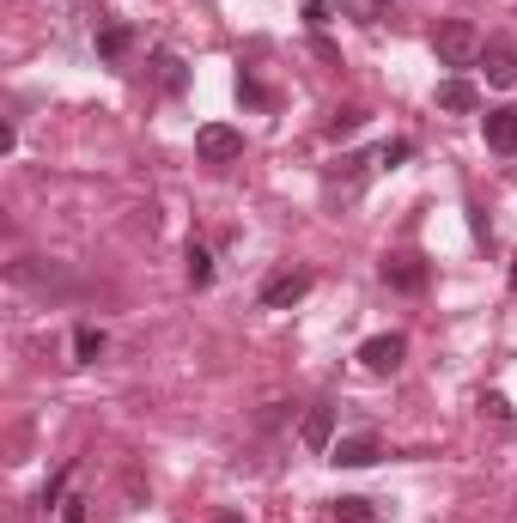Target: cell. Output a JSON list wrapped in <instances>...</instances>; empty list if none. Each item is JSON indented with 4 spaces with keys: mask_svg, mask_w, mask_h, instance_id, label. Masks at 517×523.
<instances>
[{
    "mask_svg": "<svg viewBox=\"0 0 517 523\" xmlns=\"http://www.w3.org/2000/svg\"><path fill=\"white\" fill-rule=\"evenodd\" d=\"M432 55L445 61V67H469V61H481V37H475V25L469 19H445L432 31Z\"/></svg>",
    "mask_w": 517,
    "mask_h": 523,
    "instance_id": "6da1fadb",
    "label": "cell"
},
{
    "mask_svg": "<svg viewBox=\"0 0 517 523\" xmlns=\"http://www.w3.org/2000/svg\"><path fill=\"white\" fill-rule=\"evenodd\" d=\"M195 153L207 165H232V159H244V134L226 122H207V128H195Z\"/></svg>",
    "mask_w": 517,
    "mask_h": 523,
    "instance_id": "7a4b0ae2",
    "label": "cell"
},
{
    "mask_svg": "<svg viewBox=\"0 0 517 523\" xmlns=\"http://www.w3.org/2000/svg\"><path fill=\"white\" fill-rule=\"evenodd\" d=\"M402 359H408V341H402V335H372V341L359 347V365L372 371V378H390Z\"/></svg>",
    "mask_w": 517,
    "mask_h": 523,
    "instance_id": "3957f363",
    "label": "cell"
},
{
    "mask_svg": "<svg viewBox=\"0 0 517 523\" xmlns=\"http://www.w3.org/2000/svg\"><path fill=\"white\" fill-rule=\"evenodd\" d=\"M378 457H384V444H378V432H353V438L329 444V463H341V469H372Z\"/></svg>",
    "mask_w": 517,
    "mask_h": 523,
    "instance_id": "277c9868",
    "label": "cell"
},
{
    "mask_svg": "<svg viewBox=\"0 0 517 523\" xmlns=\"http://www.w3.org/2000/svg\"><path fill=\"white\" fill-rule=\"evenodd\" d=\"M481 67L493 86H517V43L511 37H487L481 43Z\"/></svg>",
    "mask_w": 517,
    "mask_h": 523,
    "instance_id": "5b68a950",
    "label": "cell"
},
{
    "mask_svg": "<svg viewBox=\"0 0 517 523\" xmlns=\"http://www.w3.org/2000/svg\"><path fill=\"white\" fill-rule=\"evenodd\" d=\"M305 292H311V274H305V268H286V274H274V280L262 286V305H268V311H286V305H299Z\"/></svg>",
    "mask_w": 517,
    "mask_h": 523,
    "instance_id": "8992f818",
    "label": "cell"
},
{
    "mask_svg": "<svg viewBox=\"0 0 517 523\" xmlns=\"http://www.w3.org/2000/svg\"><path fill=\"white\" fill-rule=\"evenodd\" d=\"M384 280H390L396 292H420V286H426V262H420V256H384Z\"/></svg>",
    "mask_w": 517,
    "mask_h": 523,
    "instance_id": "52a82bcc",
    "label": "cell"
},
{
    "mask_svg": "<svg viewBox=\"0 0 517 523\" xmlns=\"http://www.w3.org/2000/svg\"><path fill=\"white\" fill-rule=\"evenodd\" d=\"M299 438H305V451H329V438H335V408H329V402H317V408L305 414Z\"/></svg>",
    "mask_w": 517,
    "mask_h": 523,
    "instance_id": "ba28073f",
    "label": "cell"
},
{
    "mask_svg": "<svg viewBox=\"0 0 517 523\" xmlns=\"http://www.w3.org/2000/svg\"><path fill=\"white\" fill-rule=\"evenodd\" d=\"M481 128H487V146H493V153H517V110H487Z\"/></svg>",
    "mask_w": 517,
    "mask_h": 523,
    "instance_id": "9c48e42d",
    "label": "cell"
},
{
    "mask_svg": "<svg viewBox=\"0 0 517 523\" xmlns=\"http://www.w3.org/2000/svg\"><path fill=\"white\" fill-rule=\"evenodd\" d=\"M438 104H445V110H457V116H469L481 98H475V86H469V80H445V86H438Z\"/></svg>",
    "mask_w": 517,
    "mask_h": 523,
    "instance_id": "30bf717a",
    "label": "cell"
},
{
    "mask_svg": "<svg viewBox=\"0 0 517 523\" xmlns=\"http://www.w3.org/2000/svg\"><path fill=\"white\" fill-rule=\"evenodd\" d=\"M128 49H134V31H128V25H104V31H98V55H104V61H122Z\"/></svg>",
    "mask_w": 517,
    "mask_h": 523,
    "instance_id": "8fae6325",
    "label": "cell"
},
{
    "mask_svg": "<svg viewBox=\"0 0 517 523\" xmlns=\"http://www.w3.org/2000/svg\"><path fill=\"white\" fill-rule=\"evenodd\" d=\"M98 353H104V329L80 323V329H73V359H80V365H98Z\"/></svg>",
    "mask_w": 517,
    "mask_h": 523,
    "instance_id": "7c38bea8",
    "label": "cell"
},
{
    "mask_svg": "<svg viewBox=\"0 0 517 523\" xmlns=\"http://www.w3.org/2000/svg\"><path fill=\"white\" fill-rule=\"evenodd\" d=\"M359 122H365V110H359V104H347V110H335V116H329V134L341 140V134H353Z\"/></svg>",
    "mask_w": 517,
    "mask_h": 523,
    "instance_id": "4fadbf2b",
    "label": "cell"
},
{
    "mask_svg": "<svg viewBox=\"0 0 517 523\" xmlns=\"http://www.w3.org/2000/svg\"><path fill=\"white\" fill-rule=\"evenodd\" d=\"M207 280H213V256L195 244V250H189V286H207Z\"/></svg>",
    "mask_w": 517,
    "mask_h": 523,
    "instance_id": "5bb4252c",
    "label": "cell"
},
{
    "mask_svg": "<svg viewBox=\"0 0 517 523\" xmlns=\"http://www.w3.org/2000/svg\"><path fill=\"white\" fill-rule=\"evenodd\" d=\"M159 80H165V92H183V61L177 55H159Z\"/></svg>",
    "mask_w": 517,
    "mask_h": 523,
    "instance_id": "9a60e30c",
    "label": "cell"
},
{
    "mask_svg": "<svg viewBox=\"0 0 517 523\" xmlns=\"http://www.w3.org/2000/svg\"><path fill=\"white\" fill-rule=\"evenodd\" d=\"M335 517H341V523H372V505H365V499H341Z\"/></svg>",
    "mask_w": 517,
    "mask_h": 523,
    "instance_id": "2e32d148",
    "label": "cell"
},
{
    "mask_svg": "<svg viewBox=\"0 0 517 523\" xmlns=\"http://www.w3.org/2000/svg\"><path fill=\"white\" fill-rule=\"evenodd\" d=\"M408 153H414V146H408V140H390V146H384V153H378V165H390V171H396V165H402Z\"/></svg>",
    "mask_w": 517,
    "mask_h": 523,
    "instance_id": "e0dca14e",
    "label": "cell"
},
{
    "mask_svg": "<svg viewBox=\"0 0 517 523\" xmlns=\"http://www.w3.org/2000/svg\"><path fill=\"white\" fill-rule=\"evenodd\" d=\"M305 25H311V31L329 25V0H305Z\"/></svg>",
    "mask_w": 517,
    "mask_h": 523,
    "instance_id": "ac0fdd59",
    "label": "cell"
},
{
    "mask_svg": "<svg viewBox=\"0 0 517 523\" xmlns=\"http://www.w3.org/2000/svg\"><path fill=\"white\" fill-rule=\"evenodd\" d=\"M238 98H244V104H268V92H262V86L250 80V73H244V80H238Z\"/></svg>",
    "mask_w": 517,
    "mask_h": 523,
    "instance_id": "d6986e66",
    "label": "cell"
},
{
    "mask_svg": "<svg viewBox=\"0 0 517 523\" xmlns=\"http://www.w3.org/2000/svg\"><path fill=\"white\" fill-rule=\"evenodd\" d=\"M67 475H73V463H67V469H61V475H55V481L43 487V505H55V499H61V487H67Z\"/></svg>",
    "mask_w": 517,
    "mask_h": 523,
    "instance_id": "ffe728a7",
    "label": "cell"
},
{
    "mask_svg": "<svg viewBox=\"0 0 517 523\" xmlns=\"http://www.w3.org/2000/svg\"><path fill=\"white\" fill-rule=\"evenodd\" d=\"M61 523H86V499H67L61 505Z\"/></svg>",
    "mask_w": 517,
    "mask_h": 523,
    "instance_id": "44dd1931",
    "label": "cell"
},
{
    "mask_svg": "<svg viewBox=\"0 0 517 523\" xmlns=\"http://www.w3.org/2000/svg\"><path fill=\"white\" fill-rule=\"evenodd\" d=\"M219 523H238V517H219Z\"/></svg>",
    "mask_w": 517,
    "mask_h": 523,
    "instance_id": "7402d4cb",
    "label": "cell"
},
{
    "mask_svg": "<svg viewBox=\"0 0 517 523\" xmlns=\"http://www.w3.org/2000/svg\"><path fill=\"white\" fill-rule=\"evenodd\" d=\"M511 286H517V268H511Z\"/></svg>",
    "mask_w": 517,
    "mask_h": 523,
    "instance_id": "603a6c76",
    "label": "cell"
}]
</instances>
